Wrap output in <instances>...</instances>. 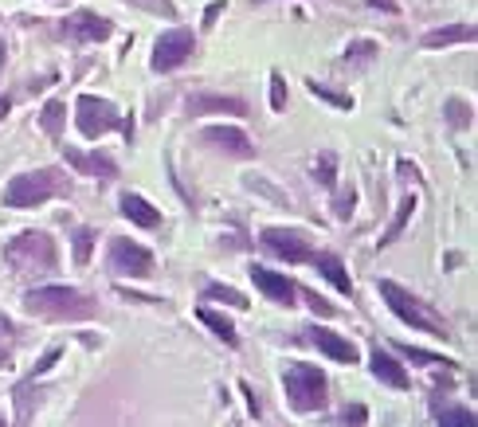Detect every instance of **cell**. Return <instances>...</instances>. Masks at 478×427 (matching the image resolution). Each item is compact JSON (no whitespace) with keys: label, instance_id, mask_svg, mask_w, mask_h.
Returning <instances> with one entry per match:
<instances>
[{"label":"cell","instance_id":"cell-1","mask_svg":"<svg viewBox=\"0 0 478 427\" xmlns=\"http://www.w3.org/2000/svg\"><path fill=\"white\" fill-rule=\"evenodd\" d=\"M24 310L44 322H83L95 314V298L75 286H39L24 294Z\"/></svg>","mask_w":478,"mask_h":427},{"label":"cell","instance_id":"cell-2","mask_svg":"<svg viewBox=\"0 0 478 427\" xmlns=\"http://www.w3.org/2000/svg\"><path fill=\"white\" fill-rule=\"evenodd\" d=\"M52 196H71V181L59 168H36V173H20L4 188L8 208H36Z\"/></svg>","mask_w":478,"mask_h":427},{"label":"cell","instance_id":"cell-3","mask_svg":"<svg viewBox=\"0 0 478 427\" xmlns=\"http://www.w3.org/2000/svg\"><path fill=\"white\" fill-rule=\"evenodd\" d=\"M283 384H286V400H291L294 412H322L326 408V373L314 369V365H286L283 373Z\"/></svg>","mask_w":478,"mask_h":427},{"label":"cell","instance_id":"cell-4","mask_svg":"<svg viewBox=\"0 0 478 427\" xmlns=\"http://www.w3.org/2000/svg\"><path fill=\"white\" fill-rule=\"evenodd\" d=\"M4 259L12 263L16 275H47L55 271V243L44 232H24L4 247Z\"/></svg>","mask_w":478,"mask_h":427},{"label":"cell","instance_id":"cell-5","mask_svg":"<svg viewBox=\"0 0 478 427\" xmlns=\"http://www.w3.org/2000/svg\"><path fill=\"white\" fill-rule=\"evenodd\" d=\"M381 294H384V302L392 306V314L396 317H404L408 325H416V330H424V333H435V337H447L443 330V322H440V314H432L427 306H420L412 294L404 291V286H396V283H381Z\"/></svg>","mask_w":478,"mask_h":427},{"label":"cell","instance_id":"cell-6","mask_svg":"<svg viewBox=\"0 0 478 427\" xmlns=\"http://www.w3.org/2000/svg\"><path fill=\"white\" fill-rule=\"evenodd\" d=\"M193 32L188 28H169L165 36H157L153 44V55H149V67H153L157 75H169L173 67H181L188 55H193Z\"/></svg>","mask_w":478,"mask_h":427},{"label":"cell","instance_id":"cell-7","mask_svg":"<svg viewBox=\"0 0 478 427\" xmlns=\"http://www.w3.org/2000/svg\"><path fill=\"white\" fill-rule=\"evenodd\" d=\"M111 271L126 275V279H145V275H153V251L118 235V240H111Z\"/></svg>","mask_w":478,"mask_h":427},{"label":"cell","instance_id":"cell-8","mask_svg":"<svg viewBox=\"0 0 478 427\" xmlns=\"http://www.w3.org/2000/svg\"><path fill=\"white\" fill-rule=\"evenodd\" d=\"M75 122H78V134H87V137H103L106 130H114V126H118V111H114L111 103H106V98L83 94V98H78Z\"/></svg>","mask_w":478,"mask_h":427},{"label":"cell","instance_id":"cell-9","mask_svg":"<svg viewBox=\"0 0 478 427\" xmlns=\"http://www.w3.org/2000/svg\"><path fill=\"white\" fill-rule=\"evenodd\" d=\"M263 247L271 255L286 263H310V240H306L302 232H294V227H267L263 232Z\"/></svg>","mask_w":478,"mask_h":427},{"label":"cell","instance_id":"cell-10","mask_svg":"<svg viewBox=\"0 0 478 427\" xmlns=\"http://www.w3.org/2000/svg\"><path fill=\"white\" fill-rule=\"evenodd\" d=\"M63 36L75 44H103V39H111V20L95 12H71L63 20Z\"/></svg>","mask_w":478,"mask_h":427},{"label":"cell","instance_id":"cell-11","mask_svg":"<svg viewBox=\"0 0 478 427\" xmlns=\"http://www.w3.org/2000/svg\"><path fill=\"white\" fill-rule=\"evenodd\" d=\"M204 145L224 149V153H232V157H255L251 137H247L243 130H235V126H208V130H204Z\"/></svg>","mask_w":478,"mask_h":427},{"label":"cell","instance_id":"cell-12","mask_svg":"<svg viewBox=\"0 0 478 427\" xmlns=\"http://www.w3.org/2000/svg\"><path fill=\"white\" fill-rule=\"evenodd\" d=\"M306 337L322 349L330 361H342V365H353L357 361V349H353V341H345V337H337L334 330H326V325H310L306 330Z\"/></svg>","mask_w":478,"mask_h":427},{"label":"cell","instance_id":"cell-13","mask_svg":"<svg viewBox=\"0 0 478 427\" xmlns=\"http://www.w3.org/2000/svg\"><path fill=\"white\" fill-rule=\"evenodd\" d=\"M251 279H255L259 291H263L267 298H271V302H278V306H291L294 298H298V294H294L298 286H294L291 279H286V275L267 271V267H255V271H251Z\"/></svg>","mask_w":478,"mask_h":427},{"label":"cell","instance_id":"cell-14","mask_svg":"<svg viewBox=\"0 0 478 427\" xmlns=\"http://www.w3.org/2000/svg\"><path fill=\"white\" fill-rule=\"evenodd\" d=\"M63 157H67V165H75L78 173H87V177H103V181H111V177L118 173V165L106 153H83V149H67Z\"/></svg>","mask_w":478,"mask_h":427},{"label":"cell","instance_id":"cell-15","mask_svg":"<svg viewBox=\"0 0 478 427\" xmlns=\"http://www.w3.org/2000/svg\"><path fill=\"white\" fill-rule=\"evenodd\" d=\"M118 204H122V216H126V220H134L137 227H149V232H153V227L161 224V212H157V208L149 204L145 196H137V193H122V201H118Z\"/></svg>","mask_w":478,"mask_h":427},{"label":"cell","instance_id":"cell-16","mask_svg":"<svg viewBox=\"0 0 478 427\" xmlns=\"http://www.w3.org/2000/svg\"><path fill=\"white\" fill-rule=\"evenodd\" d=\"M188 114H235V118H243L247 103H239V98H224V94H196L193 103H188Z\"/></svg>","mask_w":478,"mask_h":427},{"label":"cell","instance_id":"cell-17","mask_svg":"<svg viewBox=\"0 0 478 427\" xmlns=\"http://www.w3.org/2000/svg\"><path fill=\"white\" fill-rule=\"evenodd\" d=\"M373 376L381 384H388V389H408V376H404V365L396 361L392 353H381L373 349Z\"/></svg>","mask_w":478,"mask_h":427},{"label":"cell","instance_id":"cell-18","mask_svg":"<svg viewBox=\"0 0 478 427\" xmlns=\"http://www.w3.org/2000/svg\"><path fill=\"white\" fill-rule=\"evenodd\" d=\"M310 259L317 263V271H322L337 291H342L345 298H353V283H350V271L342 267V259H334V255H310Z\"/></svg>","mask_w":478,"mask_h":427},{"label":"cell","instance_id":"cell-19","mask_svg":"<svg viewBox=\"0 0 478 427\" xmlns=\"http://www.w3.org/2000/svg\"><path fill=\"white\" fill-rule=\"evenodd\" d=\"M459 39H474V24H455V28H435L424 36V47H447L459 44Z\"/></svg>","mask_w":478,"mask_h":427},{"label":"cell","instance_id":"cell-20","mask_svg":"<svg viewBox=\"0 0 478 427\" xmlns=\"http://www.w3.org/2000/svg\"><path fill=\"white\" fill-rule=\"evenodd\" d=\"M196 317H201V322H204L216 337H220L224 345H235V330H232V322H227L224 314H216V310H196Z\"/></svg>","mask_w":478,"mask_h":427},{"label":"cell","instance_id":"cell-21","mask_svg":"<svg viewBox=\"0 0 478 427\" xmlns=\"http://www.w3.org/2000/svg\"><path fill=\"white\" fill-rule=\"evenodd\" d=\"M63 118H67L63 103H47V106H44V114H39V126H44V134H47V137H59V134H63Z\"/></svg>","mask_w":478,"mask_h":427},{"label":"cell","instance_id":"cell-22","mask_svg":"<svg viewBox=\"0 0 478 427\" xmlns=\"http://www.w3.org/2000/svg\"><path fill=\"white\" fill-rule=\"evenodd\" d=\"M412 208H416V196H404V204H400V212H396V220H392V227L384 232V240H381V247H388L396 240V235L404 232V224H408V216H412Z\"/></svg>","mask_w":478,"mask_h":427},{"label":"cell","instance_id":"cell-23","mask_svg":"<svg viewBox=\"0 0 478 427\" xmlns=\"http://www.w3.org/2000/svg\"><path fill=\"white\" fill-rule=\"evenodd\" d=\"M95 227H75V263H91Z\"/></svg>","mask_w":478,"mask_h":427},{"label":"cell","instance_id":"cell-24","mask_svg":"<svg viewBox=\"0 0 478 427\" xmlns=\"http://www.w3.org/2000/svg\"><path fill=\"white\" fill-rule=\"evenodd\" d=\"M400 353L408 357V361H416V365H447V369H451V361H447V357H440V353H427V349H416V345H400Z\"/></svg>","mask_w":478,"mask_h":427},{"label":"cell","instance_id":"cell-25","mask_svg":"<svg viewBox=\"0 0 478 427\" xmlns=\"http://www.w3.org/2000/svg\"><path fill=\"white\" fill-rule=\"evenodd\" d=\"M373 55H376V44L373 39H361V44H353L345 52V63H361V59H373Z\"/></svg>","mask_w":478,"mask_h":427},{"label":"cell","instance_id":"cell-26","mask_svg":"<svg viewBox=\"0 0 478 427\" xmlns=\"http://www.w3.org/2000/svg\"><path fill=\"white\" fill-rule=\"evenodd\" d=\"M208 294L220 298V302H232V306H247V298H243V294H235L232 286H224V283H212V286H208Z\"/></svg>","mask_w":478,"mask_h":427},{"label":"cell","instance_id":"cell-27","mask_svg":"<svg viewBox=\"0 0 478 427\" xmlns=\"http://www.w3.org/2000/svg\"><path fill=\"white\" fill-rule=\"evenodd\" d=\"M440 423H443V427H471L474 420H471V412H466V408H447V412L440 415Z\"/></svg>","mask_w":478,"mask_h":427},{"label":"cell","instance_id":"cell-28","mask_svg":"<svg viewBox=\"0 0 478 427\" xmlns=\"http://www.w3.org/2000/svg\"><path fill=\"white\" fill-rule=\"evenodd\" d=\"M447 118H451V126H471V111H466V106L459 103V98H451V103H447Z\"/></svg>","mask_w":478,"mask_h":427},{"label":"cell","instance_id":"cell-29","mask_svg":"<svg viewBox=\"0 0 478 427\" xmlns=\"http://www.w3.org/2000/svg\"><path fill=\"white\" fill-rule=\"evenodd\" d=\"M129 4H142L145 12H157V16H177L173 0H129Z\"/></svg>","mask_w":478,"mask_h":427},{"label":"cell","instance_id":"cell-30","mask_svg":"<svg viewBox=\"0 0 478 427\" xmlns=\"http://www.w3.org/2000/svg\"><path fill=\"white\" fill-rule=\"evenodd\" d=\"M271 106H275V111H283V106H286V83H283V75H271Z\"/></svg>","mask_w":478,"mask_h":427},{"label":"cell","instance_id":"cell-31","mask_svg":"<svg viewBox=\"0 0 478 427\" xmlns=\"http://www.w3.org/2000/svg\"><path fill=\"white\" fill-rule=\"evenodd\" d=\"M310 91H314V94H322L330 106H342V111H350V106H353L345 94H334V91H326V86H317V83H310Z\"/></svg>","mask_w":478,"mask_h":427},{"label":"cell","instance_id":"cell-32","mask_svg":"<svg viewBox=\"0 0 478 427\" xmlns=\"http://www.w3.org/2000/svg\"><path fill=\"white\" fill-rule=\"evenodd\" d=\"M317 177H322L326 185H334V153H322V157H317Z\"/></svg>","mask_w":478,"mask_h":427},{"label":"cell","instance_id":"cell-33","mask_svg":"<svg viewBox=\"0 0 478 427\" xmlns=\"http://www.w3.org/2000/svg\"><path fill=\"white\" fill-rule=\"evenodd\" d=\"M342 420H345V423H365V420H368V412L361 408V404H353V408H345V412H342Z\"/></svg>","mask_w":478,"mask_h":427},{"label":"cell","instance_id":"cell-34","mask_svg":"<svg viewBox=\"0 0 478 427\" xmlns=\"http://www.w3.org/2000/svg\"><path fill=\"white\" fill-rule=\"evenodd\" d=\"M306 302H310V310H317V314H334V306L326 302V298H317L314 291H306Z\"/></svg>","mask_w":478,"mask_h":427},{"label":"cell","instance_id":"cell-35","mask_svg":"<svg viewBox=\"0 0 478 427\" xmlns=\"http://www.w3.org/2000/svg\"><path fill=\"white\" fill-rule=\"evenodd\" d=\"M59 353H63V349H47V357H44V361L36 365V373H47V369H52V365L59 361Z\"/></svg>","mask_w":478,"mask_h":427},{"label":"cell","instance_id":"cell-36","mask_svg":"<svg viewBox=\"0 0 478 427\" xmlns=\"http://www.w3.org/2000/svg\"><path fill=\"white\" fill-rule=\"evenodd\" d=\"M220 8H224L220 0H216V4H208V12H204V28H212V24H216V16H220Z\"/></svg>","mask_w":478,"mask_h":427},{"label":"cell","instance_id":"cell-37","mask_svg":"<svg viewBox=\"0 0 478 427\" xmlns=\"http://www.w3.org/2000/svg\"><path fill=\"white\" fill-rule=\"evenodd\" d=\"M353 212V193H345V201H337V216H350Z\"/></svg>","mask_w":478,"mask_h":427},{"label":"cell","instance_id":"cell-38","mask_svg":"<svg viewBox=\"0 0 478 427\" xmlns=\"http://www.w3.org/2000/svg\"><path fill=\"white\" fill-rule=\"evenodd\" d=\"M373 4H376V8H384V12H396V4H392V0H373Z\"/></svg>","mask_w":478,"mask_h":427},{"label":"cell","instance_id":"cell-39","mask_svg":"<svg viewBox=\"0 0 478 427\" xmlns=\"http://www.w3.org/2000/svg\"><path fill=\"white\" fill-rule=\"evenodd\" d=\"M8 106H12V98H8V94H0V118L8 114Z\"/></svg>","mask_w":478,"mask_h":427},{"label":"cell","instance_id":"cell-40","mask_svg":"<svg viewBox=\"0 0 478 427\" xmlns=\"http://www.w3.org/2000/svg\"><path fill=\"white\" fill-rule=\"evenodd\" d=\"M0 63H4V44H0Z\"/></svg>","mask_w":478,"mask_h":427},{"label":"cell","instance_id":"cell-41","mask_svg":"<svg viewBox=\"0 0 478 427\" xmlns=\"http://www.w3.org/2000/svg\"><path fill=\"white\" fill-rule=\"evenodd\" d=\"M0 423H4V420H0Z\"/></svg>","mask_w":478,"mask_h":427}]
</instances>
